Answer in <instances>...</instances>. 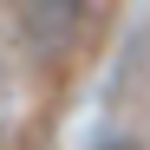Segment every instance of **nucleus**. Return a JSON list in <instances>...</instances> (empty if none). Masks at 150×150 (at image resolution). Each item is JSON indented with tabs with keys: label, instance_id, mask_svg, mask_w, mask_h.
<instances>
[{
	"label": "nucleus",
	"instance_id": "1",
	"mask_svg": "<svg viewBox=\"0 0 150 150\" xmlns=\"http://www.w3.org/2000/svg\"><path fill=\"white\" fill-rule=\"evenodd\" d=\"M13 26L39 65H65L91 33V0H13Z\"/></svg>",
	"mask_w": 150,
	"mask_h": 150
},
{
	"label": "nucleus",
	"instance_id": "2",
	"mask_svg": "<svg viewBox=\"0 0 150 150\" xmlns=\"http://www.w3.org/2000/svg\"><path fill=\"white\" fill-rule=\"evenodd\" d=\"M91 150H144V144H137V137H98Z\"/></svg>",
	"mask_w": 150,
	"mask_h": 150
},
{
	"label": "nucleus",
	"instance_id": "3",
	"mask_svg": "<svg viewBox=\"0 0 150 150\" xmlns=\"http://www.w3.org/2000/svg\"><path fill=\"white\" fill-rule=\"evenodd\" d=\"M0 117H7V79H0Z\"/></svg>",
	"mask_w": 150,
	"mask_h": 150
}]
</instances>
